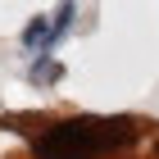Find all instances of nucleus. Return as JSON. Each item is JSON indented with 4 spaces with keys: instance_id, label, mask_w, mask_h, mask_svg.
Returning a JSON list of instances; mask_svg holds the SVG:
<instances>
[{
    "instance_id": "f03ea898",
    "label": "nucleus",
    "mask_w": 159,
    "mask_h": 159,
    "mask_svg": "<svg viewBox=\"0 0 159 159\" xmlns=\"http://www.w3.org/2000/svg\"><path fill=\"white\" fill-rule=\"evenodd\" d=\"M73 18H77V5H59L55 14H37V18L23 27V46H27V50H41V55H50V50H55V41L73 27Z\"/></svg>"
},
{
    "instance_id": "f257e3e1",
    "label": "nucleus",
    "mask_w": 159,
    "mask_h": 159,
    "mask_svg": "<svg viewBox=\"0 0 159 159\" xmlns=\"http://www.w3.org/2000/svg\"><path fill=\"white\" fill-rule=\"evenodd\" d=\"M136 123L132 118H64L50 123L41 136H32L37 159H100L105 150L132 146Z\"/></svg>"
},
{
    "instance_id": "7ed1b4c3",
    "label": "nucleus",
    "mask_w": 159,
    "mask_h": 159,
    "mask_svg": "<svg viewBox=\"0 0 159 159\" xmlns=\"http://www.w3.org/2000/svg\"><path fill=\"white\" fill-rule=\"evenodd\" d=\"M59 73H64V68L55 59H37V64H32V82H59Z\"/></svg>"
}]
</instances>
